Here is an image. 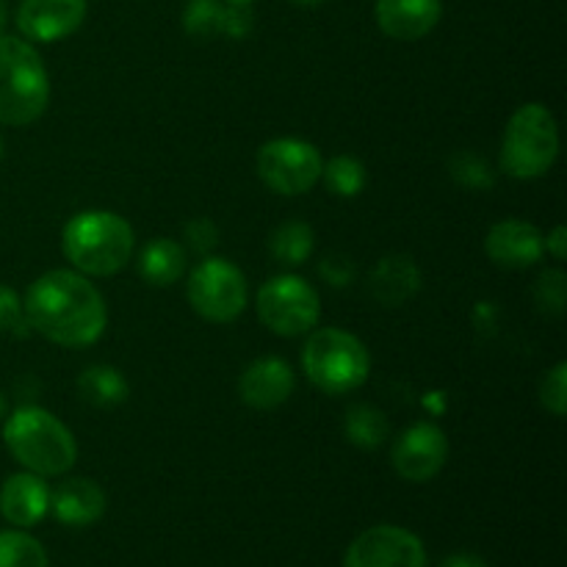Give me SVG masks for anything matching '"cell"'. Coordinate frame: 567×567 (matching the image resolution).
I'll return each instance as SVG.
<instances>
[{
  "label": "cell",
  "instance_id": "cell-18",
  "mask_svg": "<svg viewBox=\"0 0 567 567\" xmlns=\"http://www.w3.org/2000/svg\"><path fill=\"white\" fill-rule=\"evenodd\" d=\"M64 526H92L105 513V493L92 480H66L50 491V509Z\"/></svg>",
  "mask_w": 567,
  "mask_h": 567
},
{
  "label": "cell",
  "instance_id": "cell-38",
  "mask_svg": "<svg viewBox=\"0 0 567 567\" xmlns=\"http://www.w3.org/2000/svg\"><path fill=\"white\" fill-rule=\"evenodd\" d=\"M0 155H3V142H0Z\"/></svg>",
  "mask_w": 567,
  "mask_h": 567
},
{
  "label": "cell",
  "instance_id": "cell-37",
  "mask_svg": "<svg viewBox=\"0 0 567 567\" xmlns=\"http://www.w3.org/2000/svg\"><path fill=\"white\" fill-rule=\"evenodd\" d=\"M3 413H6V399L3 393H0V419H3Z\"/></svg>",
  "mask_w": 567,
  "mask_h": 567
},
{
  "label": "cell",
  "instance_id": "cell-10",
  "mask_svg": "<svg viewBox=\"0 0 567 567\" xmlns=\"http://www.w3.org/2000/svg\"><path fill=\"white\" fill-rule=\"evenodd\" d=\"M343 567H426L424 543L402 526H374L354 537Z\"/></svg>",
  "mask_w": 567,
  "mask_h": 567
},
{
  "label": "cell",
  "instance_id": "cell-25",
  "mask_svg": "<svg viewBox=\"0 0 567 567\" xmlns=\"http://www.w3.org/2000/svg\"><path fill=\"white\" fill-rule=\"evenodd\" d=\"M321 177L338 197H358L365 188V166L352 155H336L332 161H327Z\"/></svg>",
  "mask_w": 567,
  "mask_h": 567
},
{
  "label": "cell",
  "instance_id": "cell-15",
  "mask_svg": "<svg viewBox=\"0 0 567 567\" xmlns=\"http://www.w3.org/2000/svg\"><path fill=\"white\" fill-rule=\"evenodd\" d=\"M183 28L194 39H244L252 31V11L241 3L221 0H188L183 11Z\"/></svg>",
  "mask_w": 567,
  "mask_h": 567
},
{
  "label": "cell",
  "instance_id": "cell-12",
  "mask_svg": "<svg viewBox=\"0 0 567 567\" xmlns=\"http://www.w3.org/2000/svg\"><path fill=\"white\" fill-rule=\"evenodd\" d=\"M86 20V0H22L17 28L33 42H59Z\"/></svg>",
  "mask_w": 567,
  "mask_h": 567
},
{
  "label": "cell",
  "instance_id": "cell-8",
  "mask_svg": "<svg viewBox=\"0 0 567 567\" xmlns=\"http://www.w3.org/2000/svg\"><path fill=\"white\" fill-rule=\"evenodd\" d=\"M188 302L203 319L227 324L247 308V280L225 258H205L188 277Z\"/></svg>",
  "mask_w": 567,
  "mask_h": 567
},
{
  "label": "cell",
  "instance_id": "cell-11",
  "mask_svg": "<svg viewBox=\"0 0 567 567\" xmlns=\"http://www.w3.org/2000/svg\"><path fill=\"white\" fill-rule=\"evenodd\" d=\"M449 457V441L441 426L435 424H413L404 430L393 443V468L408 482H430L441 474Z\"/></svg>",
  "mask_w": 567,
  "mask_h": 567
},
{
  "label": "cell",
  "instance_id": "cell-5",
  "mask_svg": "<svg viewBox=\"0 0 567 567\" xmlns=\"http://www.w3.org/2000/svg\"><path fill=\"white\" fill-rule=\"evenodd\" d=\"M559 155V131L551 111L540 103L520 105L504 127L502 166L509 177L535 181L554 166Z\"/></svg>",
  "mask_w": 567,
  "mask_h": 567
},
{
  "label": "cell",
  "instance_id": "cell-21",
  "mask_svg": "<svg viewBox=\"0 0 567 567\" xmlns=\"http://www.w3.org/2000/svg\"><path fill=\"white\" fill-rule=\"evenodd\" d=\"M78 393L92 408H116L127 399V382L114 365H89L78 377Z\"/></svg>",
  "mask_w": 567,
  "mask_h": 567
},
{
  "label": "cell",
  "instance_id": "cell-28",
  "mask_svg": "<svg viewBox=\"0 0 567 567\" xmlns=\"http://www.w3.org/2000/svg\"><path fill=\"white\" fill-rule=\"evenodd\" d=\"M540 402L551 415L563 419L567 410V363H557L540 385Z\"/></svg>",
  "mask_w": 567,
  "mask_h": 567
},
{
  "label": "cell",
  "instance_id": "cell-34",
  "mask_svg": "<svg viewBox=\"0 0 567 567\" xmlns=\"http://www.w3.org/2000/svg\"><path fill=\"white\" fill-rule=\"evenodd\" d=\"M6 20H9V9H6V0H0V31H3Z\"/></svg>",
  "mask_w": 567,
  "mask_h": 567
},
{
  "label": "cell",
  "instance_id": "cell-17",
  "mask_svg": "<svg viewBox=\"0 0 567 567\" xmlns=\"http://www.w3.org/2000/svg\"><path fill=\"white\" fill-rule=\"evenodd\" d=\"M50 509V491L39 474H14L0 487V513L9 524L28 529L37 526Z\"/></svg>",
  "mask_w": 567,
  "mask_h": 567
},
{
  "label": "cell",
  "instance_id": "cell-4",
  "mask_svg": "<svg viewBox=\"0 0 567 567\" xmlns=\"http://www.w3.org/2000/svg\"><path fill=\"white\" fill-rule=\"evenodd\" d=\"M48 100V70L37 48L25 39L0 37V125H31L44 114Z\"/></svg>",
  "mask_w": 567,
  "mask_h": 567
},
{
  "label": "cell",
  "instance_id": "cell-7",
  "mask_svg": "<svg viewBox=\"0 0 567 567\" xmlns=\"http://www.w3.org/2000/svg\"><path fill=\"white\" fill-rule=\"evenodd\" d=\"M258 316L275 336H305L319 324V293L297 275L271 277L258 291Z\"/></svg>",
  "mask_w": 567,
  "mask_h": 567
},
{
  "label": "cell",
  "instance_id": "cell-13",
  "mask_svg": "<svg viewBox=\"0 0 567 567\" xmlns=\"http://www.w3.org/2000/svg\"><path fill=\"white\" fill-rule=\"evenodd\" d=\"M485 249L491 260L504 269H529L546 252L543 233L535 225L520 219H504L491 227L485 238Z\"/></svg>",
  "mask_w": 567,
  "mask_h": 567
},
{
  "label": "cell",
  "instance_id": "cell-6",
  "mask_svg": "<svg viewBox=\"0 0 567 567\" xmlns=\"http://www.w3.org/2000/svg\"><path fill=\"white\" fill-rule=\"evenodd\" d=\"M302 369L319 391L341 396L369 380L371 358L363 341L352 332L327 327V330L313 332L305 343Z\"/></svg>",
  "mask_w": 567,
  "mask_h": 567
},
{
  "label": "cell",
  "instance_id": "cell-24",
  "mask_svg": "<svg viewBox=\"0 0 567 567\" xmlns=\"http://www.w3.org/2000/svg\"><path fill=\"white\" fill-rule=\"evenodd\" d=\"M0 567H48V554L25 532H0Z\"/></svg>",
  "mask_w": 567,
  "mask_h": 567
},
{
  "label": "cell",
  "instance_id": "cell-33",
  "mask_svg": "<svg viewBox=\"0 0 567 567\" xmlns=\"http://www.w3.org/2000/svg\"><path fill=\"white\" fill-rule=\"evenodd\" d=\"M443 567H487V563L476 554H452V557L443 563Z\"/></svg>",
  "mask_w": 567,
  "mask_h": 567
},
{
  "label": "cell",
  "instance_id": "cell-29",
  "mask_svg": "<svg viewBox=\"0 0 567 567\" xmlns=\"http://www.w3.org/2000/svg\"><path fill=\"white\" fill-rule=\"evenodd\" d=\"M28 327L22 299L9 286H0V336H22Z\"/></svg>",
  "mask_w": 567,
  "mask_h": 567
},
{
  "label": "cell",
  "instance_id": "cell-23",
  "mask_svg": "<svg viewBox=\"0 0 567 567\" xmlns=\"http://www.w3.org/2000/svg\"><path fill=\"white\" fill-rule=\"evenodd\" d=\"M313 230L305 221H286V225L277 227L269 238V249L275 255L277 264L286 266H299L310 258L313 252Z\"/></svg>",
  "mask_w": 567,
  "mask_h": 567
},
{
  "label": "cell",
  "instance_id": "cell-35",
  "mask_svg": "<svg viewBox=\"0 0 567 567\" xmlns=\"http://www.w3.org/2000/svg\"><path fill=\"white\" fill-rule=\"evenodd\" d=\"M291 3H297V6H319V3H324V0H291Z\"/></svg>",
  "mask_w": 567,
  "mask_h": 567
},
{
  "label": "cell",
  "instance_id": "cell-9",
  "mask_svg": "<svg viewBox=\"0 0 567 567\" xmlns=\"http://www.w3.org/2000/svg\"><path fill=\"white\" fill-rule=\"evenodd\" d=\"M321 169H324L321 153L302 138H275L258 153L260 181L282 197L310 192L321 181Z\"/></svg>",
  "mask_w": 567,
  "mask_h": 567
},
{
  "label": "cell",
  "instance_id": "cell-31",
  "mask_svg": "<svg viewBox=\"0 0 567 567\" xmlns=\"http://www.w3.org/2000/svg\"><path fill=\"white\" fill-rule=\"evenodd\" d=\"M321 275L332 282V286H349V280L354 277L352 264H347L343 258H330L321 264Z\"/></svg>",
  "mask_w": 567,
  "mask_h": 567
},
{
  "label": "cell",
  "instance_id": "cell-26",
  "mask_svg": "<svg viewBox=\"0 0 567 567\" xmlns=\"http://www.w3.org/2000/svg\"><path fill=\"white\" fill-rule=\"evenodd\" d=\"M452 177L463 183L465 188H491L493 186V172L485 164V158L474 153H460L452 158Z\"/></svg>",
  "mask_w": 567,
  "mask_h": 567
},
{
  "label": "cell",
  "instance_id": "cell-14",
  "mask_svg": "<svg viewBox=\"0 0 567 567\" xmlns=\"http://www.w3.org/2000/svg\"><path fill=\"white\" fill-rule=\"evenodd\" d=\"M293 371L280 358H260L244 369L238 380V396L252 410H275L293 393Z\"/></svg>",
  "mask_w": 567,
  "mask_h": 567
},
{
  "label": "cell",
  "instance_id": "cell-2",
  "mask_svg": "<svg viewBox=\"0 0 567 567\" xmlns=\"http://www.w3.org/2000/svg\"><path fill=\"white\" fill-rule=\"evenodd\" d=\"M11 457L39 476H59L75 465L78 446L72 432L42 408H20L3 426Z\"/></svg>",
  "mask_w": 567,
  "mask_h": 567
},
{
  "label": "cell",
  "instance_id": "cell-19",
  "mask_svg": "<svg viewBox=\"0 0 567 567\" xmlns=\"http://www.w3.org/2000/svg\"><path fill=\"white\" fill-rule=\"evenodd\" d=\"M421 288V271L408 255H391L377 264L371 275V293L385 308H399L413 299Z\"/></svg>",
  "mask_w": 567,
  "mask_h": 567
},
{
  "label": "cell",
  "instance_id": "cell-30",
  "mask_svg": "<svg viewBox=\"0 0 567 567\" xmlns=\"http://www.w3.org/2000/svg\"><path fill=\"white\" fill-rule=\"evenodd\" d=\"M186 238L197 252L205 255L216 247V241H219V230H216L214 221L194 219L192 225H186Z\"/></svg>",
  "mask_w": 567,
  "mask_h": 567
},
{
  "label": "cell",
  "instance_id": "cell-1",
  "mask_svg": "<svg viewBox=\"0 0 567 567\" xmlns=\"http://www.w3.org/2000/svg\"><path fill=\"white\" fill-rule=\"evenodd\" d=\"M28 327L59 347H89L105 332V299L81 271L53 269L31 282L22 299Z\"/></svg>",
  "mask_w": 567,
  "mask_h": 567
},
{
  "label": "cell",
  "instance_id": "cell-27",
  "mask_svg": "<svg viewBox=\"0 0 567 567\" xmlns=\"http://www.w3.org/2000/svg\"><path fill=\"white\" fill-rule=\"evenodd\" d=\"M535 299L543 310L548 313L559 316L565 310V299H567V277L559 269H548L543 271L540 280H537L535 288Z\"/></svg>",
  "mask_w": 567,
  "mask_h": 567
},
{
  "label": "cell",
  "instance_id": "cell-3",
  "mask_svg": "<svg viewBox=\"0 0 567 567\" xmlns=\"http://www.w3.org/2000/svg\"><path fill=\"white\" fill-rule=\"evenodd\" d=\"M61 247L81 275L109 277L131 260L133 230L111 210H83L66 221Z\"/></svg>",
  "mask_w": 567,
  "mask_h": 567
},
{
  "label": "cell",
  "instance_id": "cell-22",
  "mask_svg": "<svg viewBox=\"0 0 567 567\" xmlns=\"http://www.w3.org/2000/svg\"><path fill=\"white\" fill-rule=\"evenodd\" d=\"M347 437L360 449H380L391 435L385 413L374 404H352L347 413Z\"/></svg>",
  "mask_w": 567,
  "mask_h": 567
},
{
  "label": "cell",
  "instance_id": "cell-20",
  "mask_svg": "<svg viewBox=\"0 0 567 567\" xmlns=\"http://www.w3.org/2000/svg\"><path fill=\"white\" fill-rule=\"evenodd\" d=\"M138 275L155 288L175 286L186 275V249L172 238H155L138 255Z\"/></svg>",
  "mask_w": 567,
  "mask_h": 567
},
{
  "label": "cell",
  "instance_id": "cell-16",
  "mask_svg": "<svg viewBox=\"0 0 567 567\" xmlns=\"http://www.w3.org/2000/svg\"><path fill=\"white\" fill-rule=\"evenodd\" d=\"M441 0H377L382 33L399 42L424 39L441 22Z\"/></svg>",
  "mask_w": 567,
  "mask_h": 567
},
{
  "label": "cell",
  "instance_id": "cell-36",
  "mask_svg": "<svg viewBox=\"0 0 567 567\" xmlns=\"http://www.w3.org/2000/svg\"><path fill=\"white\" fill-rule=\"evenodd\" d=\"M225 3H241V6H252L255 0H225Z\"/></svg>",
  "mask_w": 567,
  "mask_h": 567
},
{
  "label": "cell",
  "instance_id": "cell-32",
  "mask_svg": "<svg viewBox=\"0 0 567 567\" xmlns=\"http://www.w3.org/2000/svg\"><path fill=\"white\" fill-rule=\"evenodd\" d=\"M543 241H546V249L554 255V260L567 258V227L565 225L554 227V230L548 233V238H543Z\"/></svg>",
  "mask_w": 567,
  "mask_h": 567
}]
</instances>
